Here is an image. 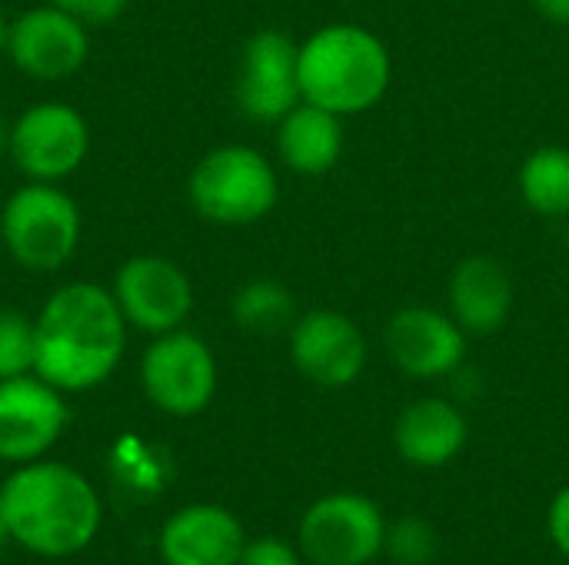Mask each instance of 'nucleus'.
I'll return each instance as SVG.
<instances>
[{
	"mask_svg": "<svg viewBox=\"0 0 569 565\" xmlns=\"http://www.w3.org/2000/svg\"><path fill=\"white\" fill-rule=\"evenodd\" d=\"M33 373L60 393H87L113 376L127 346V320L97 283L60 286L33 316Z\"/></svg>",
	"mask_w": 569,
	"mask_h": 565,
	"instance_id": "nucleus-1",
	"label": "nucleus"
},
{
	"mask_svg": "<svg viewBox=\"0 0 569 565\" xmlns=\"http://www.w3.org/2000/svg\"><path fill=\"white\" fill-rule=\"evenodd\" d=\"M10 539L43 559H67L87 549L100 529V496L67 463H23L0 486Z\"/></svg>",
	"mask_w": 569,
	"mask_h": 565,
	"instance_id": "nucleus-2",
	"label": "nucleus"
},
{
	"mask_svg": "<svg viewBox=\"0 0 569 565\" xmlns=\"http://www.w3.org/2000/svg\"><path fill=\"white\" fill-rule=\"evenodd\" d=\"M390 87V53L377 33L357 23L320 27L300 47V93L337 117L363 113Z\"/></svg>",
	"mask_w": 569,
	"mask_h": 565,
	"instance_id": "nucleus-3",
	"label": "nucleus"
},
{
	"mask_svg": "<svg viewBox=\"0 0 569 565\" xmlns=\"http://www.w3.org/2000/svg\"><path fill=\"white\" fill-rule=\"evenodd\" d=\"M193 210L217 226H250L263 220L280 196L270 160L253 147H217L190 173Z\"/></svg>",
	"mask_w": 569,
	"mask_h": 565,
	"instance_id": "nucleus-4",
	"label": "nucleus"
},
{
	"mask_svg": "<svg viewBox=\"0 0 569 565\" xmlns=\"http://www.w3.org/2000/svg\"><path fill=\"white\" fill-rule=\"evenodd\" d=\"M0 236L7 253L23 270H60L80 246V206L53 183L30 180L3 203Z\"/></svg>",
	"mask_w": 569,
	"mask_h": 565,
	"instance_id": "nucleus-5",
	"label": "nucleus"
},
{
	"mask_svg": "<svg viewBox=\"0 0 569 565\" xmlns=\"http://www.w3.org/2000/svg\"><path fill=\"white\" fill-rule=\"evenodd\" d=\"M387 519L360 493H330L317 500L297 529V549L313 565H367L383 553Z\"/></svg>",
	"mask_w": 569,
	"mask_h": 565,
	"instance_id": "nucleus-6",
	"label": "nucleus"
},
{
	"mask_svg": "<svg viewBox=\"0 0 569 565\" xmlns=\"http://www.w3.org/2000/svg\"><path fill=\"white\" fill-rule=\"evenodd\" d=\"M140 383L157 410L170 416H197L217 393V360L197 333L170 330L147 346Z\"/></svg>",
	"mask_w": 569,
	"mask_h": 565,
	"instance_id": "nucleus-7",
	"label": "nucleus"
},
{
	"mask_svg": "<svg viewBox=\"0 0 569 565\" xmlns=\"http://www.w3.org/2000/svg\"><path fill=\"white\" fill-rule=\"evenodd\" d=\"M90 150L87 120L60 100H43L27 107L10 127V160L13 167L37 180L57 183L80 170Z\"/></svg>",
	"mask_w": 569,
	"mask_h": 565,
	"instance_id": "nucleus-8",
	"label": "nucleus"
},
{
	"mask_svg": "<svg viewBox=\"0 0 569 565\" xmlns=\"http://www.w3.org/2000/svg\"><path fill=\"white\" fill-rule=\"evenodd\" d=\"M113 300L127 320L150 336L180 330L193 310L190 276L167 256H133L113 276Z\"/></svg>",
	"mask_w": 569,
	"mask_h": 565,
	"instance_id": "nucleus-9",
	"label": "nucleus"
},
{
	"mask_svg": "<svg viewBox=\"0 0 569 565\" xmlns=\"http://www.w3.org/2000/svg\"><path fill=\"white\" fill-rule=\"evenodd\" d=\"M237 103L257 123H280L297 103H303L300 47L283 30H257L243 43Z\"/></svg>",
	"mask_w": 569,
	"mask_h": 565,
	"instance_id": "nucleus-10",
	"label": "nucleus"
},
{
	"mask_svg": "<svg viewBox=\"0 0 569 565\" xmlns=\"http://www.w3.org/2000/svg\"><path fill=\"white\" fill-rule=\"evenodd\" d=\"M70 410L63 393L37 373L0 380V460L33 463L67 430Z\"/></svg>",
	"mask_w": 569,
	"mask_h": 565,
	"instance_id": "nucleus-11",
	"label": "nucleus"
},
{
	"mask_svg": "<svg viewBox=\"0 0 569 565\" xmlns=\"http://www.w3.org/2000/svg\"><path fill=\"white\" fill-rule=\"evenodd\" d=\"M290 360L307 383L343 390L367 366V340L350 316L337 310H310L290 326Z\"/></svg>",
	"mask_w": 569,
	"mask_h": 565,
	"instance_id": "nucleus-12",
	"label": "nucleus"
},
{
	"mask_svg": "<svg viewBox=\"0 0 569 565\" xmlns=\"http://www.w3.org/2000/svg\"><path fill=\"white\" fill-rule=\"evenodd\" d=\"M7 53L13 67L33 80H63V77H73L87 63L90 37L77 17H70L67 10L53 3H43V7L23 10L10 23Z\"/></svg>",
	"mask_w": 569,
	"mask_h": 565,
	"instance_id": "nucleus-13",
	"label": "nucleus"
},
{
	"mask_svg": "<svg viewBox=\"0 0 569 565\" xmlns=\"http://www.w3.org/2000/svg\"><path fill=\"white\" fill-rule=\"evenodd\" d=\"M387 353L393 366L413 380H437L460 370L467 333L453 316L430 306H407L387 326Z\"/></svg>",
	"mask_w": 569,
	"mask_h": 565,
	"instance_id": "nucleus-14",
	"label": "nucleus"
},
{
	"mask_svg": "<svg viewBox=\"0 0 569 565\" xmlns=\"http://www.w3.org/2000/svg\"><path fill=\"white\" fill-rule=\"evenodd\" d=\"M247 546L240 519L223 506L177 509L160 529V556L167 565H237Z\"/></svg>",
	"mask_w": 569,
	"mask_h": 565,
	"instance_id": "nucleus-15",
	"label": "nucleus"
},
{
	"mask_svg": "<svg viewBox=\"0 0 569 565\" xmlns=\"http://www.w3.org/2000/svg\"><path fill=\"white\" fill-rule=\"evenodd\" d=\"M467 420L463 413L437 396L410 403L393 423V446L403 463L420 470H440L460 456L467 446Z\"/></svg>",
	"mask_w": 569,
	"mask_h": 565,
	"instance_id": "nucleus-16",
	"label": "nucleus"
},
{
	"mask_svg": "<svg viewBox=\"0 0 569 565\" xmlns=\"http://www.w3.org/2000/svg\"><path fill=\"white\" fill-rule=\"evenodd\" d=\"M450 313L463 333L490 336L513 313V280L493 256H467L450 276Z\"/></svg>",
	"mask_w": 569,
	"mask_h": 565,
	"instance_id": "nucleus-17",
	"label": "nucleus"
},
{
	"mask_svg": "<svg viewBox=\"0 0 569 565\" xmlns=\"http://www.w3.org/2000/svg\"><path fill=\"white\" fill-rule=\"evenodd\" d=\"M277 147L293 173L323 176L340 163L343 123L337 113L303 100L277 123Z\"/></svg>",
	"mask_w": 569,
	"mask_h": 565,
	"instance_id": "nucleus-18",
	"label": "nucleus"
},
{
	"mask_svg": "<svg viewBox=\"0 0 569 565\" xmlns=\"http://www.w3.org/2000/svg\"><path fill=\"white\" fill-rule=\"evenodd\" d=\"M520 196L540 216L569 213V150L540 147L520 167Z\"/></svg>",
	"mask_w": 569,
	"mask_h": 565,
	"instance_id": "nucleus-19",
	"label": "nucleus"
},
{
	"mask_svg": "<svg viewBox=\"0 0 569 565\" xmlns=\"http://www.w3.org/2000/svg\"><path fill=\"white\" fill-rule=\"evenodd\" d=\"M230 310H233L237 326L247 333H257V336H273L297 323L293 293L277 280H253V283L240 286Z\"/></svg>",
	"mask_w": 569,
	"mask_h": 565,
	"instance_id": "nucleus-20",
	"label": "nucleus"
},
{
	"mask_svg": "<svg viewBox=\"0 0 569 565\" xmlns=\"http://www.w3.org/2000/svg\"><path fill=\"white\" fill-rule=\"evenodd\" d=\"M33 360H37L33 320L20 310H0V380L33 373Z\"/></svg>",
	"mask_w": 569,
	"mask_h": 565,
	"instance_id": "nucleus-21",
	"label": "nucleus"
},
{
	"mask_svg": "<svg viewBox=\"0 0 569 565\" xmlns=\"http://www.w3.org/2000/svg\"><path fill=\"white\" fill-rule=\"evenodd\" d=\"M387 556L397 565H427L437 556V533L420 516H403L387 526Z\"/></svg>",
	"mask_w": 569,
	"mask_h": 565,
	"instance_id": "nucleus-22",
	"label": "nucleus"
},
{
	"mask_svg": "<svg viewBox=\"0 0 569 565\" xmlns=\"http://www.w3.org/2000/svg\"><path fill=\"white\" fill-rule=\"evenodd\" d=\"M300 559H303V553L297 546H290L287 539L260 536V539H247L237 565H300Z\"/></svg>",
	"mask_w": 569,
	"mask_h": 565,
	"instance_id": "nucleus-23",
	"label": "nucleus"
},
{
	"mask_svg": "<svg viewBox=\"0 0 569 565\" xmlns=\"http://www.w3.org/2000/svg\"><path fill=\"white\" fill-rule=\"evenodd\" d=\"M53 7L67 10L70 17H77L83 27H100V23H113L130 0H50Z\"/></svg>",
	"mask_w": 569,
	"mask_h": 565,
	"instance_id": "nucleus-24",
	"label": "nucleus"
},
{
	"mask_svg": "<svg viewBox=\"0 0 569 565\" xmlns=\"http://www.w3.org/2000/svg\"><path fill=\"white\" fill-rule=\"evenodd\" d=\"M547 526H550L553 546L569 559V486H563V490L553 496L550 513H547Z\"/></svg>",
	"mask_w": 569,
	"mask_h": 565,
	"instance_id": "nucleus-25",
	"label": "nucleus"
},
{
	"mask_svg": "<svg viewBox=\"0 0 569 565\" xmlns=\"http://www.w3.org/2000/svg\"><path fill=\"white\" fill-rule=\"evenodd\" d=\"M533 7L553 23H569V0H533Z\"/></svg>",
	"mask_w": 569,
	"mask_h": 565,
	"instance_id": "nucleus-26",
	"label": "nucleus"
},
{
	"mask_svg": "<svg viewBox=\"0 0 569 565\" xmlns=\"http://www.w3.org/2000/svg\"><path fill=\"white\" fill-rule=\"evenodd\" d=\"M10 127H13V123H7V120L0 117V153H10Z\"/></svg>",
	"mask_w": 569,
	"mask_h": 565,
	"instance_id": "nucleus-27",
	"label": "nucleus"
},
{
	"mask_svg": "<svg viewBox=\"0 0 569 565\" xmlns=\"http://www.w3.org/2000/svg\"><path fill=\"white\" fill-rule=\"evenodd\" d=\"M7 37H10V23H7V17L0 13V50H7Z\"/></svg>",
	"mask_w": 569,
	"mask_h": 565,
	"instance_id": "nucleus-28",
	"label": "nucleus"
},
{
	"mask_svg": "<svg viewBox=\"0 0 569 565\" xmlns=\"http://www.w3.org/2000/svg\"><path fill=\"white\" fill-rule=\"evenodd\" d=\"M10 539V529H7V519H3V506H0V549H3V543Z\"/></svg>",
	"mask_w": 569,
	"mask_h": 565,
	"instance_id": "nucleus-29",
	"label": "nucleus"
}]
</instances>
